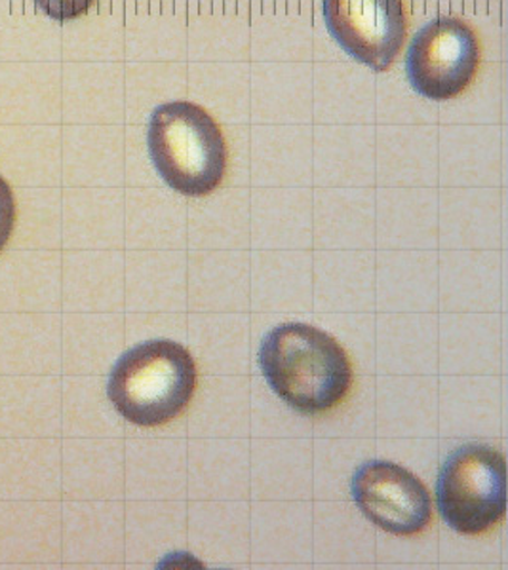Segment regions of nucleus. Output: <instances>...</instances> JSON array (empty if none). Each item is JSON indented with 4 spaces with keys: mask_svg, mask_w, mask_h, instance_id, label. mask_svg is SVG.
<instances>
[{
    "mask_svg": "<svg viewBox=\"0 0 508 570\" xmlns=\"http://www.w3.org/2000/svg\"><path fill=\"white\" fill-rule=\"evenodd\" d=\"M352 499L379 529L398 537L418 534L432 518L427 487L394 462L362 464L352 478Z\"/></svg>",
    "mask_w": 508,
    "mask_h": 570,
    "instance_id": "0eeeda50",
    "label": "nucleus"
},
{
    "mask_svg": "<svg viewBox=\"0 0 508 570\" xmlns=\"http://www.w3.org/2000/svg\"><path fill=\"white\" fill-rule=\"evenodd\" d=\"M443 521L461 534H482L507 512V462L499 451L467 443L443 462L437 487Z\"/></svg>",
    "mask_w": 508,
    "mask_h": 570,
    "instance_id": "20e7f679",
    "label": "nucleus"
},
{
    "mask_svg": "<svg viewBox=\"0 0 508 570\" xmlns=\"http://www.w3.org/2000/svg\"><path fill=\"white\" fill-rule=\"evenodd\" d=\"M260 365L268 386L305 415L330 411L351 390L346 352L313 325L290 322L268 331L261 344Z\"/></svg>",
    "mask_w": 508,
    "mask_h": 570,
    "instance_id": "f257e3e1",
    "label": "nucleus"
},
{
    "mask_svg": "<svg viewBox=\"0 0 508 570\" xmlns=\"http://www.w3.org/2000/svg\"><path fill=\"white\" fill-rule=\"evenodd\" d=\"M478 63V39L459 18H438L427 23L411 40L406 58L413 90L434 101L459 96L472 82Z\"/></svg>",
    "mask_w": 508,
    "mask_h": 570,
    "instance_id": "39448f33",
    "label": "nucleus"
},
{
    "mask_svg": "<svg viewBox=\"0 0 508 570\" xmlns=\"http://www.w3.org/2000/svg\"><path fill=\"white\" fill-rule=\"evenodd\" d=\"M16 225V200L12 188L0 177V252L4 249Z\"/></svg>",
    "mask_w": 508,
    "mask_h": 570,
    "instance_id": "1a4fd4ad",
    "label": "nucleus"
},
{
    "mask_svg": "<svg viewBox=\"0 0 508 570\" xmlns=\"http://www.w3.org/2000/svg\"><path fill=\"white\" fill-rule=\"evenodd\" d=\"M37 7L52 20H77L90 10L96 0H35Z\"/></svg>",
    "mask_w": 508,
    "mask_h": 570,
    "instance_id": "6e6552de",
    "label": "nucleus"
},
{
    "mask_svg": "<svg viewBox=\"0 0 508 570\" xmlns=\"http://www.w3.org/2000/svg\"><path fill=\"white\" fill-rule=\"evenodd\" d=\"M150 160L164 183L185 196H204L219 187L227 168V145L208 110L190 101H172L149 120Z\"/></svg>",
    "mask_w": 508,
    "mask_h": 570,
    "instance_id": "7ed1b4c3",
    "label": "nucleus"
},
{
    "mask_svg": "<svg viewBox=\"0 0 508 570\" xmlns=\"http://www.w3.org/2000/svg\"><path fill=\"white\" fill-rule=\"evenodd\" d=\"M324 21L349 56L379 72L394 63L408 26L402 0H324Z\"/></svg>",
    "mask_w": 508,
    "mask_h": 570,
    "instance_id": "423d86ee",
    "label": "nucleus"
},
{
    "mask_svg": "<svg viewBox=\"0 0 508 570\" xmlns=\"http://www.w3.org/2000/svg\"><path fill=\"white\" fill-rule=\"evenodd\" d=\"M196 389L190 352L169 338H150L118 357L107 395L136 426H163L189 405Z\"/></svg>",
    "mask_w": 508,
    "mask_h": 570,
    "instance_id": "f03ea898",
    "label": "nucleus"
}]
</instances>
